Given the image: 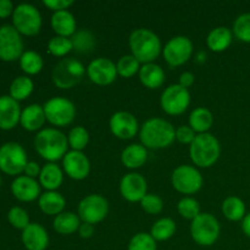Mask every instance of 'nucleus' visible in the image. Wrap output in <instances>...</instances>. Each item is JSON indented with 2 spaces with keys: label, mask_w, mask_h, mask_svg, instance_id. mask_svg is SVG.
<instances>
[{
  "label": "nucleus",
  "mask_w": 250,
  "mask_h": 250,
  "mask_svg": "<svg viewBox=\"0 0 250 250\" xmlns=\"http://www.w3.org/2000/svg\"><path fill=\"white\" fill-rule=\"evenodd\" d=\"M222 214L225 215L227 220L229 221H242L244 216L247 215V208L246 203L236 195H229L226 199L222 202L221 205Z\"/></svg>",
  "instance_id": "31"
},
{
  "label": "nucleus",
  "mask_w": 250,
  "mask_h": 250,
  "mask_svg": "<svg viewBox=\"0 0 250 250\" xmlns=\"http://www.w3.org/2000/svg\"><path fill=\"white\" fill-rule=\"evenodd\" d=\"M66 199L58 190H45L38 199V207L45 215L58 216L63 211Z\"/></svg>",
  "instance_id": "25"
},
{
  "label": "nucleus",
  "mask_w": 250,
  "mask_h": 250,
  "mask_svg": "<svg viewBox=\"0 0 250 250\" xmlns=\"http://www.w3.org/2000/svg\"><path fill=\"white\" fill-rule=\"evenodd\" d=\"M67 141L71 150L83 151L89 143V132L83 126H76L68 132Z\"/></svg>",
  "instance_id": "36"
},
{
  "label": "nucleus",
  "mask_w": 250,
  "mask_h": 250,
  "mask_svg": "<svg viewBox=\"0 0 250 250\" xmlns=\"http://www.w3.org/2000/svg\"><path fill=\"white\" fill-rule=\"evenodd\" d=\"M197 137V133L193 131L189 125H182L176 128V139L182 144H192L194 138Z\"/></svg>",
  "instance_id": "44"
},
{
  "label": "nucleus",
  "mask_w": 250,
  "mask_h": 250,
  "mask_svg": "<svg viewBox=\"0 0 250 250\" xmlns=\"http://www.w3.org/2000/svg\"><path fill=\"white\" fill-rule=\"evenodd\" d=\"M177 211L182 217L187 220H194L200 214V204L192 197H185L178 202Z\"/></svg>",
  "instance_id": "40"
},
{
  "label": "nucleus",
  "mask_w": 250,
  "mask_h": 250,
  "mask_svg": "<svg viewBox=\"0 0 250 250\" xmlns=\"http://www.w3.org/2000/svg\"><path fill=\"white\" fill-rule=\"evenodd\" d=\"M28 159L23 146L17 142H7L0 146V171L9 176L23 173Z\"/></svg>",
  "instance_id": "8"
},
{
  "label": "nucleus",
  "mask_w": 250,
  "mask_h": 250,
  "mask_svg": "<svg viewBox=\"0 0 250 250\" xmlns=\"http://www.w3.org/2000/svg\"><path fill=\"white\" fill-rule=\"evenodd\" d=\"M21 106L20 103L12 99L10 95L0 97V129L11 131L21 120Z\"/></svg>",
  "instance_id": "20"
},
{
  "label": "nucleus",
  "mask_w": 250,
  "mask_h": 250,
  "mask_svg": "<svg viewBox=\"0 0 250 250\" xmlns=\"http://www.w3.org/2000/svg\"><path fill=\"white\" fill-rule=\"evenodd\" d=\"M214 125V115L208 107L198 106L189 115V126L197 134L208 133Z\"/></svg>",
  "instance_id": "30"
},
{
  "label": "nucleus",
  "mask_w": 250,
  "mask_h": 250,
  "mask_svg": "<svg viewBox=\"0 0 250 250\" xmlns=\"http://www.w3.org/2000/svg\"><path fill=\"white\" fill-rule=\"evenodd\" d=\"M85 73H87V68L80 60L76 58H65L61 59L54 66L51 78H53L54 84L58 88L70 89L82 81Z\"/></svg>",
  "instance_id": "5"
},
{
  "label": "nucleus",
  "mask_w": 250,
  "mask_h": 250,
  "mask_svg": "<svg viewBox=\"0 0 250 250\" xmlns=\"http://www.w3.org/2000/svg\"><path fill=\"white\" fill-rule=\"evenodd\" d=\"M43 4L48 9L56 12L61 11V10H68V7L73 5V0H44Z\"/></svg>",
  "instance_id": "45"
},
{
  "label": "nucleus",
  "mask_w": 250,
  "mask_h": 250,
  "mask_svg": "<svg viewBox=\"0 0 250 250\" xmlns=\"http://www.w3.org/2000/svg\"><path fill=\"white\" fill-rule=\"evenodd\" d=\"M72 50V41H71V38H67V37L54 36L48 42V51L51 55L56 56V58H63V56H66Z\"/></svg>",
  "instance_id": "37"
},
{
  "label": "nucleus",
  "mask_w": 250,
  "mask_h": 250,
  "mask_svg": "<svg viewBox=\"0 0 250 250\" xmlns=\"http://www.w3.org/2000/svg\"><path fill=\"white\" fill-rule=\"evenodd\" d=\"M81 219L77 214L72 211H62L58 216L54 217L53 227L55 232L62 236H70L78 232L81 226Z\"/></svg>",
  "instance_id": "29"
},
{
  "label": "nucleus",
  "mask_w": 250,
  "mask_h": 250,
  "mask_svg": "<svg viewBox=\"0 0 250 250\" xmlns=\"http://www.w3.org/2000/svg\"><path fill=\"white\" fill-rule=\"evenodd\" d=\"M0 186H1V176H0Z\"/></svg>",
  "instance_id": "51"
},
{
  "label": "nucleus",
  "mask_w": 250,
  "mask_h": 250,
  "mask_svg": "<svg viewBox=\"0 0 250 250\" xmlns=\"http://www.w3.org/2000/svg\"><path fill=\"white\" fill-rule=\"evenodd\" d=\"M46 121L55 127L72 124L76 117V106L65 97H53L43 105Z\"/></svg>",
  "instance_id": "9"
},
{
  "label": "nucleus",
  "mask_w": 250,
  "mask_h": 250,
  "mask_svg": "<svg viewBox=\"0 0 250 250\" xmlns=\"http://www.w3.org/2000/svg\"><path fill=\"white\" fill-rule=\"evenodd\" d=\"M142 84L149 89H155L161 87L165 82V71L160 65L155 62L143 63L138 72Z\"/></svg>",
  "instance_id": "27"
},
{
  "label": "nucleus",
  "mask_w": 250,
  "mask_h": 250,
  "mask_svg": "<svg viewBox=\"0 0 250 250\" xmlns=\"http://www.w3.org/2000/svg\"><path fill=\"white\" fill-rule=\"evenodd\" d=\"M232 32L237 39L250 44V12L241 14L234 20Z\"/></svg>",
  "instance_id": "39"
},
{
  "label": "nucleus",
  "mask_w": 250,
  "mask_h": 250,
  "mask_svg": "<svg viewBox=\"0 0 250 250\" xmlns=\"http://www.w3.org/2000/svg\"><path fill=\"white\" fill-rule=\"evenodd\" d=\"M22 36L12 24L0 26V60L5 62L20 60L24 53Z\"/></svg>",
  "instance_id": "12"
},
{
  "label": "nucleus",
  "mask_w": 250,
  "mask_h": 250,
  "mask_svg": "<svg viewBox=\"0 0 250 250\" xmlns=\"http://www.w3.org/2000/svg\"><path fill=\"white\" fill-rule=\"evenodd\" d=\"M203 176L193 165H180L171 175L172 187L181 194L190 195L199 192L203 187Z\"/></svg>",
  "instance_id": "10"
},
{
  "label": "nucleus",
  "mask_w": 250,
  "mask_h": 250,
  "mask_svg": "<svg viewBox=\"0 0 250 250\" xmlns=\"http://www.w3.org/2000/svg\"><path fill=\"white\" fill-rule=\"evenodd\" d=\"M194 81H195L194 75H193L192 72H189V71H185V72L181 73L180 82H178V84L182 85V87L187 88L188 89V88L192 87V85L194 84Z\"/></svg>",
  "instance_id": "49"
},
{
  "label": "nucleus",
  "mask_w": 250,
  "mask_h": 250,
  "mask_svg": "<svg viewBox=\"0 0 250 250\" xmlns=\"http://www.w3.org/2000/svg\"><path fill=\"white\" fill-rule=\"evenodd\" d=\"M139 138L146 149H164L175 142L176 129L167 120L151 117L141 126Z\"/></svg>",
  "instance_id": "2"
},
{
  "label": "nucleus",
  "mask_w": 250,
  "mask_h": 250,
  "mask_svg": "<svg viewBox=\"0 0 250 250\" xmlns=\"http://www.w3.org/2000/svg\"><path fill=\"white\" fill-rule=\"evenodd\" d=\"M21 239L27 250H45L49 246L48 231L37 222H31L22 231Z\"/></svg>",
  "instance_id": "21"
},
{
  "label": "nucleus",
  "mask_w": 250,
  "mask_h": 250,
  "mask_svg": "<svg viewBox=\"0 0 250 250\" xmlns=\"http://www.w3.org/2000/svg\"><path fill=\"white\" fill-rule=\"evenodd\" d=\"M220 154L221 146L219 139L209 132L197 134L189 146L190 160L198 167L208 168L212 166L219 160Z\"/></svg>",
  "instance_id": "4"
},
{
  "label": "nucleus",
  "mask_w": 250,
  "mask_h": 250,
  "mask_svg": "<svg viewBox=\"0 0 250 250\" xmlns=\"http://www.w3.org/2000/svg\"><path fill=\"white\" fill-rule=\"evenodd\" d=\"M87 76L93 83L98 85H107L115 82L119 73H117L116 63L109 58L94 59L87 66Z\"/></svg>",
  "instance_id": "15"
},
{
  "label": "nucleus",
  "mask_w": 250,
  "mask_h": 250,
  "mask_svg": "<svg viewBox=\"0 0 250 250\" xmlns=\"http://www.w3.org/2000/svg\"><path fill=\"white\" fill-rule=\"evenodd\" d=\"M41 171L42 166L38 163H36V161H28L26 167H24L23 175L28 176L31 178H38L39 175H41Z\"/></svg>",
  "instance_id": "46"
},
{
  "label": "nucleus",
  "mask_w": 250,
  "mask_h": 250,
  "mask_svg": "<svg viewBox=\"0 0 250 250\" xmlns=\"http://www.w3.org/2000/svg\"><path fill=\"white\" fill-rule=\"evenodd\" d=\"M20 67L26 76H33L43 70L44 60L39 53L34 50H24L20 58Z\"/></svg>",
  "instance_id": "33"
},
{
  "label": "nucleus",
  "mask_w": 250,
  "mask_h": 250,
  "mask_svg": "<svg viewBox=\"0 0 250 250\" xmlns=\"http://www.w3.org/2000/svg\"><path fill=\"white\" fill-rule=\"evenodd\" d=\"M220 232L219 220L209 212H200L190 224V236L198 246H212L219 239Z\"/></svg>",
  "instance_id": "7"
},
{
  "label": "nucleus",
  "mask_w": 250,
  "mask_h": 250,
  "mask_svg": "<svg viewBox=\"0 0 250 250\" xmlns=\"http://www.w3.org/2000/svg\"><path fill=\"white\" fill-rule=\"evenodd\" d=\"M62 170L72 180H85L90 172V161L83 151L68 150L62 159Z\"/></svg>",
  "instance_id": "18"
},
{
  "label": "nucleus",
  "mask_w": 250,
  "mask_h": 250,
  "mask_svg": "<svg viewBox=\"0 0 250 250\" xmlns=\"http://www.w3.org/2000/svg\"><path fill=\"white\" fill-rule=\"evenodd\" d=\"M12 26L21 36H37L41 32L43 19L42 14L34 5L22 2L15 6L12 14Z\"/></svg>",
  "instance_id": "6"
},
{
  "label": "nucleus",
  "mask_w": 250,
  "mask_h": 250,
  "mask_svg": "<svg viewBox=\"0 0 250 250\" xmlns=\"http://www.w3.org/2000/svg\"><path fill=\"white\" fill-rule=\"evenodd\" d=\"M156 241L151 237L150 233L146 232H139L134 234L128 243L127 250H156Z\"/></svg>",
  "instance_id": "41"
},
{
  "label": "nucleus",
  "mask_w": 250,
  "mask_h": 250,
  "mask_svg": "<svg viewBox=\"0 0 250 250\" xmlns=\"http://www.w3.org/2000/svg\"><path fill=\"white\" fill-rule=\"evenodd\" d=\"M109 214V202L102 194H89L78 204L77 215L81 221L97 225Z\"/></svg>",
  "instance_id": "11"
},
{
  "label": "nucleus",
  "mask_w": 250,
  "mask_h": 250,
  "mask_svg": "<svg viewBox=\"0 0 250 250\" xmlns=\"http://www.w3.org/2000/svg\"><path fill=\"white\" fill-rule=\"evenodd\" d=\"M15 6L10 0H0V19H7L14 14Z\"/></svg>",
  "instance_id": "47"
},
{
  "label": "nucleus",
  "mask_w": 250,
  "mask_h": 250,
  "mask_svg": "<svg viewBox=\"0 0 250 250\" xmlns=\"http://www.w3.org/2000/svg\"><path fill=\"white\" fill-rule=\"evenodd\" d=\"M190 104V93L187 88L178 83L168 85L164 89L160 97L161 109L168 115L177 116L183 114Z\"/></svg>",
  "instance_id": "13"
},
{
  "label": "nucleus",
  "mask_w": 250,
  "mask_h": 250,
  "mask_svg": "<svg viewBox=\"0 0 250 250\" xmlns=\"http://www.w3.org/2000/svg\"><path fill=\"white\" fill-rule=\"evenodd\" d=\"M141 62L132 54L121 56L116 62L117 73L125 78H129L138 73L141 70Z\"/></svg>",
  "instance_id": "38"
},
{
  "label": "nucleus",
  "mask_w": 250,
  "mask_h": 250,
  "mask_svg": "<svg viewBox=\"0 0 250 250\" xmlns=\"http://www.w3.org/2000/svg\"><path fill=\"white\" fill-rule=\"evenodd\" d=\"M34 83L29 76H19L14 78L9 88V95L16 102L26 100L33 93Z\"/></svg>",
  "instance_id": "32"
},
{
  "label": "nucleus",
  "mask_w": 250,
  "mask_h": 250,
  "mask_svg": "<svg viewBox=\"0 0 250 250\" xmlns=\"http://www.w3.org/2000/svg\"><path fill=\"white\" fill-rule=\"evenodd\" d=\"M148 160V149L139 143L127 146L121 153V161L129 170L142 167Z\"/></svg>",
  "instance_id": "26"
},
{
  "label": "nucleus",
  "mask_w": 250,
  "mask_h": 250,
  "mask_svg": "<svg viewBox=\"0 0 250 250\" xmlns=\"http://www.w3.org/2000/svg\"><path fill=\"white\" fill-rule=\"evenodd\" d=\"M50 24L56 36L71 38L77 31V21L70 10H61L53 12Z\"/></svg>",
  "instance_id": "22"
},
{
  "label": "nucleus",
  "mask_w": 250,
  "mask_h": 250,
  "mask_svg": "<svg viewBox=\"0 0 250 250\" xmlns=\"http://www.w3.org/2000/svg\"><path fill=\"white\" fill-rule=\"evenodd\" d=\"M34 149L48 163L62 160L68 151L67 136L54 127L43 128L34 137Z\"/></svg>",
  "instance_id": "1"
},
{
  "label": "nucleus",
  "mask_w": 250,
  "mask_h": 250,
  "mask_svg": "<svg viewBox=\"0 0 250 250\" xmlns=\"http://www.w3.org/2000/svg\"><path fill=\"white\" fill-rule=\"evenodd\" d=\"M233 41V32L229 27L219 26L212 28L208 33L207 45L208 48L215 53H221L229 49Z\"/></svg>",
  "instance_id": "28"
},
{
  "label": "nucleus",
  "mask_w": 250,
  "mask_h": 250,
  "mask_svg": "<svg viewBox=\"0 0 250 250\" xmlns=\"http://www.w3.org/2000/svg\"><path fill=\"white\" fill-rule=\"evenodd\" d=\"M109 127L111 133L120 139H132L141 129L138 120L128 111H116L112 114L109 120Z\"/></svg>",
  "instance_id": "16"
},
{
  "label": "nucleus",
  "mask_w": 250,
  "mask_h": 250,
  "mask_svg": "<svg viewBox=\"0 0 250 250\" xmlns=\"http://www.w3.org/2000/svg\"><path fill=\"white\" fill-rule=\"evenodd\" d=\"M7 221L14 229H22L23 231L31 221H29V215L23 208L21 207H12L7 212Z\"/></svg>",
  "instance_id": "42"
},
{
  "label": "nucleus",
  "mask_w": 250,
  "mask_h": 250,
  "mask_svg": "<svg viewBox=\"0 0 250 250\" xmlns=\"http://www.w3.org/2000/svg\"><path fill=\"white\" fill-rule=\"evenodd\" d=\"M148 183L144 176L138 172L126 173L120 182V193L127 202H139L148 194Z\"/></svg>",
  "instance_id": "17"
},
{
  "label": "nucleus",
  "mask_w": 250,
  "mask_h": 250,
  "mask_svg": "<svg viewBox=\"0 0 250 250\" xmlns=\"http://www.w3.org/2000/svg\"><path fill=\"white\" fill-rule=\"evenodd\" d=\"M142 209L150 215L160 214L164 209V200L158 194L148 193L143 199L141 200Z\"/></svg>",
  "instance_id": "43"
},
{
  "label": "nucleus",
  "mask_w": 250,
  "mask_h": 250,
  "mask_svg": "<svg viewBox=\"0 0 250 250\" xmlns=\"http://www.w3.org/2000/svg\"><path fill=\"white\" fill-rule=\"evenodd\" d=\"M241 227H242V231H243V233L250 238V212H248V214L244 216V219L242 220Z\"/></svg>",
  "instance_id": "50"
},
{
  "label": "nucleus",
  "mask_w": 250,
  "mask_h": 250,
  "mask_svg": "<svg viewBox=\"0 0 250 250\" xmlns=\"http://www.w3.org/2000/svg\"><path fill=\"white\" fill-rule=\"evenodd\" d=\"M71 41L73 44V50L81 54H87L93 51L97 44L95 36L89 29H77L76 33L71 37Z\"/></svg>",
  "instance_id": "34"
},
{
  "label": "nucleus",
  "mask_w": 250,
  "mask_h": 250,
  "mask_svg": "<svg viewBox=\"0 0 250 250\" xmlns=\"http://www.w3.org/2000/svg\"><path fill=\"white\" fill-rule=\"evenodd\" d=\"M193 54V43L188 37L175 36L167 41L163 48V56L171 67L183 65Z\"/></svg>",
  "instance_id": "14"
},
{
  "label": "nucleus",
  "mask_w": 250,
  "mask_h": 250,
  "mask_svg": "<svg viewBox=\"0 0 250 250\" xmlns=\"http://www.w3.org/2000/svg\"><path fill=\"white\" fill-rule=\"evenodd\" d=\"M131 54L143 65L155 62L163 53V44L154 31L149 28H137L132 31L128 39Z\"/></svg>",
  "instance_id": "3"
},
{
  "label": "nucleus",
  "mask_w": 250,
  "mask_h": 250,
  "mask_svg": "<svg viewBox=\"0 0 250 250\" xmlns=\"http://www.w3.org/2000/svg\"><path fill=\"white\" fill-rule=\"evenodd\" d=\"M176 232V222L171 217H163L153 224L150 234L156 242H164L170 239Z\"/></svg>",
  "instance_id": "35"
},
{
  "label": "nucleus",
  "mask_w": 250,
  "mask_h": 250,
  "mask_svg": "<svg viewBox=\"0 0 250 250\" xmlns=\"http://www.w3.org/2000/svg\"><path fill=\"white\" fill-rule=\"evenodd\" d=\"M41 185L36 178L20 175L11 182V193L17 200L23 203L33 202L41 197Z\"/></svg>",
  "instance_id": "19"
},
{
  "label": "nucleus",
  "mask_w": 250,
  "mask_h": 250,
  "mask_svg": "<svg viewBox=\"0 0 250 250\" xmlns=\"http://www.w3.org/2000/svg\"><path fill=\"white\" fill-rule=\"evenodd\" d=\"M46 121L45 112H44L43 105L41 104H29L22 110L20 125L26 131L36 132L43 129L44 124Z\"/></svg>",
  "instance_id": "23"
},
{
  "label": "nucleus",
  "mask_w": 250,
  "mask_h": 250,
  "mask_svg": "<svg viewBox=\"0 0 250 250\" xmlns=\"http://www.w3.org/2000/svg\"><path fill=\"white\" fill-rule=\"evenodd\" d=\"M95 232V227L94 225L92 224H87V222H82L78 229V234H80L82 238L88 239V238H92L93 234Z\"/></svg>",
  "instance_id": "48"
},
{
  "label": "nucleus",
  "mask_w": 250,
  "mask_h": 250,
  "mask_svg": "<svg viewBox=\"0 0 250 250\" xmlns=\"http://www.w3.org/2000/svg\"><path fill=\"white\" fill-rule=\"evenodd\" d=\"M63 170L56 163H46L42 166L38 182L45 190H58L63 182Z\"/></svg>",
  "instance_id": "24"
}]
</instances>
